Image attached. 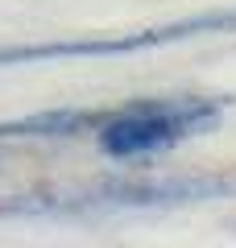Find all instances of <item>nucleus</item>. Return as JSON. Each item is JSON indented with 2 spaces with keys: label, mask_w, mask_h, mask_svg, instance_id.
I'll return each instance as SVG.
<instances>
[{
  "label": "nucleus",
  "mask_w": 236,
  "mask_h": 248,
  "mask_svg": "<svg viewBox=\"0 0 236 248\" xmlns=\"http://www.w3.org/2000/svg\"><path fill=\"white\" fill-rule=\"evenodd\" d=\"M232 174H141V178H100L75 190H34L4 195L0 219H91L116 211H174L199 207L207 199H232Z\"/></svg>",
  "instance_id": "f257e3e1"
},
{
  "label": "nucleus",
  "mask_w": 236,
  "mask_h": 248,
  "mask_svg": "<svg viewBox=\"0 0 236 248\" xmlns=\"http://www.w3.org/2000/svg\"><path fill=\"white\" fill-rule=\"evenodd\" d=\"M228 99L211 95H162V99H129L108 108L96 128V145L112 161H149L178 149L183 141L207 137L219 128Z\"/></svg>",
  "instance_id": "f03ea898"
},
{
  "label": "nucleus",
  "mask_w": 236,
  "mask_h": 248,
  "mask_svg": "<svg viewBox=\"0 0 236 248\" xmlns=\"http://www.w3.org/2000/svg\"><path fill=\"white\" fill-rule=\"evenodd\" d=\"M236 9L195 13L183 21H166L153 29H129V33H75L54 42H17L0 46V66H29V62H67V58H129L141 50H162L174 42H191L203 33H232Z\"/></svg>",
  "instance_id": "7ed1b4c3"
},
{
  "label": "nucleus",
  "mask_w": 236,
  "mask_h": 248,
  "mask_svg": "<svg viewBox=\"0 0 236 248\" xmlns=\"http://www.w3.org/2000/svg\"><path fill=\"white\" fill-rule=\"evenodd\" d=\"M108 108H46L0 120V141H75L104 124Z\"/></svg>",
  "instance_id": "20e7f679"
}]
</instances>
